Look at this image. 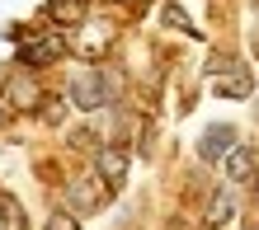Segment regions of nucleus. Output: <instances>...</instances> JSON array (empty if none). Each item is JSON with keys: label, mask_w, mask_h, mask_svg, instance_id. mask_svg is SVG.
<instances>
[{"label": "nucleus", "mask_w": 259, "mask_h": 230, "mask_svg": "<svg viewBox=\"0 0 259 230\" xmlns=\"http://www.w3.org/2000/svg\"><path fill=\"white\" fill-rule=\"evenodd\" d=\"M231 216H236V193H231V188H222V193L207 202V216H203V225H207V230H222Z\"/></svg>", "instance_id": "obj_6"}, {"label": "nucleus", "mask_w": 259, "mask_h": 230, "mask_svg": "<svg viewBox=\"0 0 259 230\" xmlns=\"http://www.w3.org/2000/svg\"><path fill=\"white\" fill-rule=\"evenodd\" d=\"M66 202L80 211V216H90V211L99 207V188H95L90 179H71V183H66Z\"/></svg>", "instance_id": "obj_5"}, {"label": "nucleus", "mask_w": 259, "mask_h": 230, "mask_svg": "<svg viewBox=\"0 0 259 230\" xmlns=\"http://www.w3.org/2000/svg\"><path fill=\"white\" fill-rule=\"evenodd\" d=\"M231 150H236V127H231V122H212V127L198 136V155H203L207 164L212 160H226Z\"/></svg>", "instance_id": "obj_2"}, {"label": "nucleus", "mask_w": 259, "mask_h": 230, "mask_svg": "<svg viewBox=\"0 0 259 230\" xmlns=\"http://www.w3.org/2000/svg\"><path fill=\"white\" fill-rule=\"evenodd\" d=\"M10 99H14V103H19V108H28V103H33V99H38V85H28V80H19V85H14V89H10Z\"/></svg>", "instance_id": "obj_10"}, {"label": "nucleus", "mask_w": 259, "mask_h": 230, "mask_svg": "<svg viewBox=\"0 0 259 230\" xmlns=\"http://www.w3.org/2000/svg\"><path fill=\"white\" fill-rule=\"evenodd\" d=\"M250 174H254V150L236 146L231 155H226V179L231 183H250Z\"/></svg>", "instance_id": "obj_7"}, {"label": "nucleus", "mask_w": 259, "mask_h": 230, "mask_svg": "<svg viewBox=\"0 0 259 230\" xmlns=\"http://www.w3.org/2000/svg\"><path fill=\"white\" fill-rule=\"evenodd\" d=\"M160 19H165V24H170V28H179V33H189V38H198V28L189 24V14H184V10H179V5H175V0H170V5H160Z\"/></svg>", "instance_id": "obj_8"}, {"label": "nucleus", "mask_w": 259, "mask_h": 230, "mask_svg": "<svg viewBox=\"0 0 259 230\" xmlns=\"http://www.w3.org/2000/svg\"><path fill=\"white\" fill-rule=\"evenodd\" d=\"M48 14H52V19H75V0H52Z\"/></svg>", "instance_id": "obj_12"}, {"label": "nucleus", "mask_w": 259, "mask_h": 230, "mask_svg": "<svg viewBox=\"0 0 259 230\" xmlns=\"http://www.w3.org/2000/svg\"><path fill=\"white\" fill-rule=\"evenodd\" d=\"M212 89L226 94V99H240V94H250V75H226V80H217Z\"/></svg>", "instance_id": "obj_9"}, {"label": "nucleus", "mask_w": 259, "mask_h": 230, "mask_svg": "<svg viewBox=\"0 0 259 230\" xmlns=\"http://www.w3.org/2000/svg\"><path fill=\"white\" fill-rule=\"evenodd\" d=\"M66 94H71V103H75L80 113H99V108H109V103H118V75L104 71V66L75 71Z\"/></svg>", "instance_id": "obj_1"}, {"label": "nucleus", "mask_w": 259, "mask_h": 230, "mask_svg": "<svg viewBox=\"0 0 259 230\" xmlns=\"http://www.w3.org/2000/svg\"><path fill=\"white\" fill-rule=\"evenodd\" d=\"M95 174L109 183V188H123V179H127V150L99 146V150H95Z\"/></svg>", "instance_id": "obj_3"}, {"label": "nucleus", "mask_w": 259, "mask_h": 230, "mask_svg": "<svg viewBox=\"0 0 259 230\" xmlns=\"http://www.w3.org/2000/svg\"><path fill=\"white\" fill-rule=\"evenodd\" d=\"M250 230H259V225H250Z\"/></svg>", "instance_id": "obj_14"}, {"label": "nucleus", "mask_w": 259, "mask_h": 230, "mask_svg": "<svg viewBox=\"0 0 259 230\" xmlns=\"http://www.w3.org/2000/svg\"><path fill=\"white\" fill-rule=\"evenodd\" d=\"M0 230H5V221H0Z\"/></svg>", "instance_id": "obj_13"}, {"label": "nucleus", "mask_w": 259, "mask_h": 230, "mask_svg": "<svg viewBox=\"0 0 259 230\" xmlns=\"http://www.w3.org/2000/svg\"><path fill=\"white\" fill-rule=\"evenodd\" d=\"M42 230H80V221L71 216V211H57V216H48V225Z\"/></svg>", "instance_id": "obj_11"}, {"label": "nucleus", "mask_w": 259, "mask_h": 230, "mask_svg": "<svg viewBox=\"0 0 259 230\" xmlns=\"http://www.w3.org/2000/svg\"><path fill=\"white\" fill-rule=\"evenodd\" d=\"M66 42L48 33V38H38V42H28V47H19V66H42V61H52V56H62Z\"/></svg>", "instance_id": "obj_4"}]
</instances>
